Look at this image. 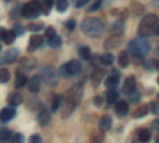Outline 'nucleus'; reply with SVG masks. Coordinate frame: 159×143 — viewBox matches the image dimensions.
I'll return each mask as SVG.
<instances>
[{
    "mask_svg": "<svg viewBox=\"0 0 159 143\" xmlns=\"http://www.w3.org/2000/svg\"><path fill=\"white\" fill-rule=\"evenodd\" d=\"M61 102H62V97H59V96H56L54 97V100H52V105H51V110H59V107H61Z\"/></svg>",
    "mask_w": 159,
    "mask_h": 143,
    "instance_id": "33",
    "label": "nucleus"
},
{
    "mask_svg": "<svg viewBox=\"0 0 159 143\" xmlns=\"http://www.w3.org/2000/svg\"><path fill=\"white\" fill-rule=\"evenodd\" d=\"M22 16L24 18H37L40 13L43 11L42 5H40V2H37V0H32V2H27L24 7H22Z\"/></svg>",
    "mask_w": 159,
    "mask_h": 143,
    "instance_id": "5",
    "label": "nucleus"
},
{
    "mask_svg": "<svg viewBox=\"0 0 159 143\" xmlns=\"http://www.w3.org/2000/svg\"><path fill=\"white\" fill-rule=\"evenodd\" d=\"M135 86H137V81H135V76H127L126 81H124V86H123V92L130 96L132 92H135Z\"/></svg>",
    "mask_w": 159,
    "mask_h": 143,
    "instance_id": "9",
    "label": "nucleus"
},
{
    "mask_svg": "<svg viewBox=\"0 0 159 143\" xmlns=\"http://www.w3.org/2000/svg\"><path fill=\"white\" fill-rule=\"evenodd\" d=\"M118 64L121 67H127L129 65V54L127 53H121L119 54V59H118Z\"/></svg>",
    "mask_w": 159,
    "mask_h": 143,
    "instance_id": "26",
    "label": "nucleus"
},
{
    "mask_svg": "<svg viewBox=\"0 0 159 143\" xmlns=\"http://www.w3.org/2000/svg\"><path fill=\"white\" fill-rule=\"evenodd\" d=\"M81 96H83V89H81V84H76L73 87H70L67 91V94L62 97V118H69V116L73 113V110L78 107L80 100H81Z\"/></svg>",
    "mask_w": 159,
    "mask_h": 143,
    "instance_id": "1",
    "label": "nucleus"
},
{
    "mask_svg": "<svg viewBox=\"0 0 159 143\" xmlns=\"http://www.w3.org/2000/svg\"><path fill=\"white\" fill-rule=\"evenodd\" d=\"M153 127H154V129H157V131H159V121H154V123H153Z\"/></svg>",
    "mask_w": 159,
    "mask_h": 143,
    "instance_id": "43",
    "label": "nucleus"
},
{
    "mask_svg": "<svg viewBox=\"0 0 159 143\" xmlns=\"http://www.w3.org/2000/svg\"><path fill=\"white\" fill-rule=\"evenodd\" d=\"M75 21L73 19H70V21H67V22H65V27H67V30H73L75 29Z\"/></svg>",
    "mask_w": 159,
    "mask_h": 143,
    "instance_id": "37",
    "label": "nucleus"
},
{
    "mask_svg": "<svg viewBox=\"0 0 159 143\" xmlns=\"http://www.w3.org/2000/svg\"><path fill=\"white\" fill-rule=\"evenodd\" d=\"M88 2H91V0H76L75 5H76V8H81V7H84Z\"/></svg>",
    "mask_w": 159,
    "mask_h": 143,
    "instance_id": "39",
    "label": "nucleus"
},
{
    "mask_svg": "<svg viewBox=\"0 0 159 143\" xmlns=\"http://www.w3.org/2000/svg\"><path fill=\"white\" fill-rule=\"evenodd\" d=\"M81 30L88 37H99L105 30V22L99 18H86L81 22Z\"/></svg>",
    "mask_w": 159,
    "mask_h": 143,
    "instance_id": "2",
    "label": "nucleus"
},
{
    "mask_svg": "<svg viewBox=\"0 0 159 143\" xmlns=\"http://www.w3.org/2000/svg\"><path fill=\"white\" fill-rule=\"evenodd\" d=\"M115 110H116V113H118L119 116L127 114V111H129L127 102H116V103H115Z\"/></svg>",
    "mask_w": 159,
    "mask_h": 143,
    "instance_id": "15",
    "label": "nucleus"
},
{
    "mask_svg": "<svg viewBox=\"0 0 159 143\" xmlns=\"http://www.w3.org/2000/svg\"><path fill=\"white\" fill-rule=\"evenodd\" d=\"M56 8H57V11L64 13L65 10L69 8V2L67 0H56Z\"/></svg>",
    "mask_w": 159,
    "mask_h": 143,
    "instance_id": "29",
    "label": "nucleus"
},
{
    "mask_svg": "<svg viewBox=\"0 0 159 143\" xmlns=\"http://www.w3.org/2000/svg\"><path fill=\"white\" fill-rule=\"evenodd\" d=\"M40 84H42V78H40V75L32 76L30 80L27 81V86H29V91H30V92H38Z\"/></svg>",
    "mask_w": 159,
    "mask_h": 143,
    "instance_id": "11",
    "label": "nucleus"
},
{
    "mask_svg": "<svg viewBox=\"0 0 159 143\" xmlns=\"http://www.w3.org/2000/svg\"><path fill=\"white\" fill-rule=\"evenodd\" d=\"M80 57L84 59V60H89V57H91V49H89V46H81V48H80Z\"/></svg>",
    "mask_w": 159,
    "mask_h": 143,
    "instance_id": "23",
    "label": "nucleus"
},
{
    "mask_svg": "<svg viewBox=\"0 0 159 143\" xmlns=\"http://www.w3.org/2000/svg\"><path fill=\"white\" fill-rule=\"evenodd\" d=\"M10 78H11V75L7 69H0V83H8Z\"/></svg>",
    "mask_w": 159,
    "mask_h": 143,
    "instance_id": "27",
    "label": "nucleus"
},
{
    "mask_svg": "<svg viewBox=\"0 0 159 143\" xmlns=\"http://www.w3.org/2000/svg\"><path fill=\"white\" fill-rule=\"evenodd\" d=\"M54 35H56V30L52 29V27H48L46 29V38H48V40H49V38H52Z\"/></svg>",
    "mask_w": 159,
    "mask_h": 143,
    "instance_id": "36",
    "label": "nucleus"
},
{
    "mask_svg": "<svg viewBox=\"0 0 159 143\" xmlns=\"http://www.w3.org/2000/svg\"><path fill=\"white\" fill-rule=\"evenodd\" d=\"M156 141H157V143H159V135H157V138H156Z\"/></svg>",
    "mask_w": 159,
    "mask_h": 143,
    "instance_id": "47",
    "label": "nucleus"
},
{
    "mask_svg": "<svg viewBox=\"0 0 159 143\" xmlns=\"http://www.w3.org/2000/svg\"><path fill=\"white\" fill-rule=\"evenodd\" d=\"M150 42L147 40L145 37H139L135 38V40H132L129 42L127 45V49H129V53L132 56H135V57H143V56H147L150 53Z\"/></svg>",
    "mask_w": 159,
    "mask_h": 143,
    "instance_id": "3",
    "label": "nucleus"
},
{
    "mask_svg": "<svg viewBox=\"0 0 159 143\" xmlns=\"http://www.w3.org/2000/svg\"><path fill=\"white\" fill-rule=\"evenodd\" d=\"M61 43H62V40H61L57 35H54L52 38H49V46H51V48H59Z\"/></svg>",
    "mask_w": 159,
    "mask_h": 143,
    "instance_id": "31",
    "label": "nucleus"
},
{
    "mask_svg": "<svg viewBox=\"0 0 159 143\" xmlns=\"http://www.w3.org/2000/svg\"><path fill=\"white\" fill-rule=\"evenodd\" d=\"M13 32H15L16 35H21V34L24 32V29H22V25H19V24H18V25H15V29H13Z\"/></svg>",
    "mask_w": 159,
    "mask_h": 143,
    "instance_id": "41",
    "label": "nucleus"
},
{
    "mask_svg": "<svg viewBox=\"0 0 159 143\" xmlns=\"http://www.w3.org/2000/svg\"><path fill=\"white\" fill-rule=\"evenodd\" d=\"M100 76H102V70H97V72H94V75H92V81H94V84H97V83H99Z\"/></svg>",
    "mask_w": 159,
    "mask_h": 143,
    "instance_id": "34",
    "label": "nucleus"
},
{
    "mask_svg": "<svg viewBox=\"0 0 159 143\" xmlns=\"http://www.w3.org/2000/svg\"><path fill=\"white\" fill-rule=\"evenodd\" d=\"M137 137L140 138V141H150L151 132L148 131V129H140V131L137 132Z\"/></svg>",
    "mask_w": 159,
    "mask_h": 143,
    "instance_id": "20",
    "label": "nucleus"
},
{
    "mask_svg": "<svg viewBox=\"0 0 159 143\" xmlns=\"http://www.w3.org/2000/svg\"><path fill=\"white\" fill-rule=\"evenodd\" d=\"M27 81H29V80L25 78V75H21V73H19V75L16 76V83H15V84H16V87L19 89V87H24L25 84H27Z\"/></svg>",
    "mask_w": 159,
    "mask_h": 143,
    "instance_id": "25",
    "label": "nucleus"
},
{
    "mask_svg": "<svg viewBox=\"0 0 159 143\" xmlns=\"http://www.w3.org/2000/svg\"><path fill=\"white\" fill-rule=\"evenodd\" d=\"M153 5H154V7H157V8H159V0H153Z\"/></svg>",
    "mask_w": 159,
    "mask_h": 143,
    "instance_id": "44",
    "label": "nucleus"
},
{
    "mask_svg": "<svg viewBox=\"0 0 159 143\" xmlns=\"http://www.w3.org/2000/svg\"><path fill=\"white\" fill-rule=\"evenodd\" d=\"M13 138V132L10 129H2L0 131V141H10Z\"/></svg>",
    "mask_w": 159,
    "mask_h": 143,
    "instance_id": "21",
    "label": "nucleus"
},
{
    "mask_svg": "<svg viewBox=\"0 0 159 143\" xmlns=\"http://www.w3.org/2000/svg\"><path fill=\"white\" fill-rule=\"evenodd\" d=\"M157 100H159V96H157Z\"/></svg>",
    "mask_w": 159,
    "mask_h": 143,
    "instance_id": "48",
    "label": "nucleus"
},
{
    "mask_svg": "<svg viewBox=\"0 0 159 143\" xmlns=\"http://www.w3.org/2000/svg\"><path fill=\"white\" fill-rule=\"evenodd\" d=\"M49 119H51V116H49V111L48 110H42V111L38 113V116H37V121H38L40 126H46L49 123Z\"/></svg>",
    "mask_w": 159,
    "mask_h": 143,
    "instance_id": "14",
    "label": "nucleus"
},
{
    "mask_svg": "<svg viewBox=\"0 0 159 143\" xmlns=\"http://www.w3.org/2000/svg\"><path fill=\"white\" fill-rule=\"evenodd\" d=\"M154 34H156V35H159V24H157V27H156V30H154Z\"/></svg>",
    "mask_w": 159,
    "mask_h": 143,
    "instance_id": "46",
    "label": "nucleus"
},
{
    "mask_svg": "<svg viewBox=\"0 0 159 143\" xmlns=\"http://www.w3.org/2000/svg\"><path fill=\"white\" fill-rule=\"evenodd\" d=\"M80 72H81V64L78 60H70L61 67V73L64 76H73V75H78Z\"/></svg>",
    "mask_w": 159,
    "mask_h": 143,
    "instance_id": "7",
    "label": "nucleus"
},
{
    "mask_svg": "<svg viewBox=\"0 0 159 143\" xmlns=\"http://www.w3.org/2000/svg\"><path fill=\"white\" fill-rule=\"evenodd\" d=\"M35 65H37V62L32 57H25L21 60V69H24V70H32V69H35Z\"/></svg>",
    "mask_w": 159,
    "mask_h": 143,
    "instance_id": "17",
    "label": "nucleus"
},
{
    "mask_svg": "<svg viewBox=\"0 0 159 143\" xmlns=\"http://www.w3.org/2000/svg\"><path fill=\"white\" fill-rule=\"evenodd\" d=\"M147 113H148V107H147V105H140V107L134 111V116H135V118H142V116H145Z\"/></svg>",
    "mask_w": 159,
    "mask_h": 143,
    "instance_id": "28",
    "label": "nucleus"
},
{
    "mask_svg": "<svg viewBox=\"0 0 159 143\" xmlns=\"http://www.w3.org/2000/svg\"><path fill=\"white\" fill-rule=\"evenodd\" d=\"M43 27H45V25H43L42 22H38V24H37V22H32V24H29V25H27V29H29V30H32V32H40Z\"/></svg>",
    "mask_w": 159,
    "mask_h": 143,
    "instance_id": "30",
    "label": "nucleus"
},
{
    "mask_svg": "<svg viewBox=\"0 0 159 143\" xmlns=\"http://www.w3.org/2000/svg\"><path fill=\"white\" fill-rule=\"evenodd\" d=\"M159 24V19L156 15H145L139 24V35L140 37H150L151 34H154L156 27Z\"/></svg>",
    "mask_w": 159,
    "mask_h": 143,
    "instance_id": "4",
    "label": "nucleus"
},
{
    "mask_svg": "<svg viewBox=\"0 0 159 143\" xmlns=\"http://www.w3.org/2000/svg\"><path fill=\"white\" fill-rule=\"evenodd\" d=\"M99 59H100V62L103 64V65H111V64H113V60H115V57H113L110 53H107V54L100 56Z\"/></svg>",
    "mask_w": 159,
    "mask_h": 143,
    "instance_id": "24",
    "label": "nucleus"
},
{
    "mask_svg": "<svg viewBox=\"0 0 159 143\" xmlns=\"http://www.w3.org/2000/svg\"><path fill=\"white\" fill-rule=\"evenodd\" d=\"M118 83H119V78H118V73H113V75H110L107 80H105V86H107L108 89L110 87H116L118 86Z\"/></svg>",
    "mask_w": 159,
    "mask_h": 143,
    "instance_id": "18",
    "label": "nucleus"
},
{
    "mask_svg": "<svg viewBox=\"0 0 159 143\" xmlns=\"http://www.w3.org/2000/svg\"><path fill=\"white\" fill-rule=\"evenodd\" d=\"M3 34H5V29H0V38H3Z\"/></svg>",
    "mask_w": 159,
    "mask_h": 143,
    "instance_id": "45",
    "label": "nucleus"
},
{
    "mask_svg": "<svg viewBox=\"0 0 159 143\" xmlns=\"http://www.w3.org/2000/svg\"><path fill=\"white\" fill-rule=\"evenodd\" d=\"M15 38H16V34L13 32V30H10V32H7V30H5V34H3V38H2V40H3L7 45H11L13 42H15Z\"/></svg>",
    "mask_w": 159,
    "mask_h": 143,
    "instance_id": "22",
    "label": "nucleus"
},
{
    "mask_svg": "<svg viewBox=\"0 0 159 143\" xmlns=\"http://www.w3.org/2000/svg\"><path fill=\"white\" fill-rule=\"evenodd\" d=\"M18 54H19L18 49H8V51H5V53H2V56H0V65L10 64L15 59H18Z\"/></svg>",
    "mask_w": 159,
    "mask_h": 143,
    "instance_id": "8",
    "label": "nucleus"
},
{
    "mask_svg": "<svg viewBox=\"0 0 159 143\" xmlns=\"http://www.w3.org/2000/svg\"><path fill=\"white\" fill-rule=\"evenodd\" d=\"M42 45H43V37L32 35L30 40H29V51H35V49H38Z\"/></svg>",
    "mask_w": 159,
    "mask_h": 143,
    "instance_id": "12",
    "label": "nucleus"
},
{
    "mask_svg": "<svg viewBox=\"0 0 159 143\" xmlns=\"http://www.w3.org/2000/svg\"><path fill=\"white\" fill-rule=\"evenodd\" d=\"M157 83H159V80H157Z\"/></svg>",
    "mask_w": 159,
    "mask_h": 143,
    "instance_id": "49",
    "label": "nucleus"
},
{
    "mask_svg": "<svg viewBox=\"0 0 159 143\" xmlns=\"http://www.w3.org/2000/svg\"><path fill=\"white\" fill-rule=\"evenodd\" d=\"M147 69H148V70H153V69H154V70H159V60H157V59L148 60V62H147Z\"/></svg>",
    "mask_w": 159,
    "mask_h": 143,
    "instance_id": "32",
    "label": "nucleus"
},
{
    "mask_svg": "<svg viewBox=\"0 0 159 143\" xmlns=\"http://www.w3.org/2000/svg\"><path fill=\"white\" fill-rule=\"evenodd\" d=\"M118 97H119V94H118L116 87H110V91L107 92V102L108 103H116L118 102Z\"/></svg>",
    "mask_w": 159,
    "mask_h": 143,
    "instance_id": "19",
    "label": "nucleus"
},
{
    "mask_svg": "<svg viewBox=\"0 0 159 143\" xmlns=\"http://www.w3.org/2000/svg\"><path fill=\"white\" fill-rule=\"evenodd\" d=\"M110 127H111V116H108V114L102 116L100 121H99V129L103 132V131H108Z\"/></svg>",
    "mask_w": 159,
    "mask_h": 143,
    "instance_id": "13",
    "label": "nucleus"
},
{
    "mask_svg": "<svg viewBox=\"0 0 159 143\" xmlns=\"http://www.w3.org/2000/svg\"><path fill=\"white\" fill-rule=\"evenodd\" d=\"M16 116V110H15V107H7V108H3L2 111H0V121H3V123H8V121H11L13 118Z\"/></svg>",
    "mask_w": 159,
    "mask_h": 143,
    "instance_id": "10",
    "label": "nucleus"
},
{
    "mask_svg": "<svg viewBox=\"0 0 159 143\" xmlns=\"http://www.w3.org/2000/svg\"><path fill=\"white\" fill-rule=\"evenodd\" d=\"M40 78H42V81H45L48 86H54L57 83V73L49 65H45V67L40 69Z\"/></svg>",
    "mask_w": 159,
    "mask_h": 143,
    "instance_id": "6",
    "label": "nucleus"
},
{
    "mask_svg": "<svg viewBox=\"0 0 159 143\" xmlns=\"http://www.w3.org/2000/svg\"><path fill=\"white\" fill-rule=\"evenodd\" d=\"M151 111H153L154 114H159V103H157V102H153V103H151Z\"/></svg>",
    "mask_w": 159,
    "mask_h": 143,
    "instance_id": "38",
    "label": "nucleus"
},
{
    "mask_svg": "<svg viewBox=\"0 0 159 143\" xmlns=\"http://www.w3.org/2000/svg\"><path fill=\"white\" fill-rule=\"evenodd\" d=\"M94 105L96 107H100L102 105V99L100 97H94Z\"/></svg>",
    "mask_w": 159,
    "mask_h": 143,
    "instance_id": "42",
    "label": "nucleus"
},
{
    "mask_svg": "<svg viewBox=\"0 0 159 143\" xmlns=\"http://www.w3.org/2000/svg\"><path fill=\"white\" fill-rule=\"evenodd\" d=\"M40 141H42V137H40L38 134H35V135L30 137V143H40Z\"/></svg>",
    "mask_w": 159,
    "mask_h": 143,
    "instance_id": "40",
    "label": "nucleus"
},
{
    "mask_svg": "<svg viewBox=\"0 0 159 143\" xmlns=\"http://www.w3.org/2000/svg\"><path fill=\"white\" fill-rule=\"evenodd\" d=\"M8 103H10L11 107H18V105H21V103H22V96L18 94V92L10 94V96H8Z\"/></svg>",
    "mask_w": 159,
    "mask_h": 143,
    "instance_id": "16",
    "label": "nucleus"
},
{
    "mask_svg": "<svg viewBox=\"0 0 159 143\" xmlns=\"http://www.w3.org/2000/svg\"><path fill=\"white\" fill-rule=\"evenodd\" d=\"M56 2V0H45V8H43V11L45 13H48L49 11V8L52 7V3H54Z\"/></svg>",
    "mask_w": 159,
    "mask_h": 143,
    "instance_id": "35",
    "label": "nucleus"
}]
</instances>
